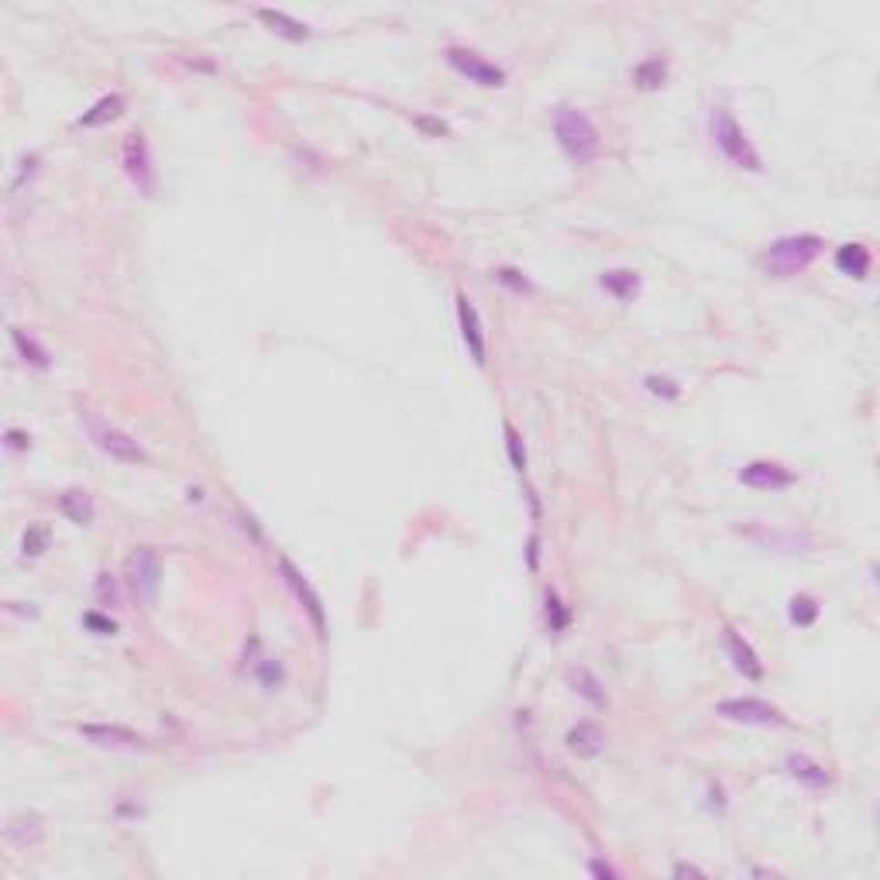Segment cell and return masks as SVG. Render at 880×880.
Segmentation results:
<instances>
[{
    "mask_svg": "<svg viewBox=\"0 0 880 880\" xmlns=\"http://www.w3.org/2000/svg\"><path fill=\"white\" fill-rule=\"evenodd\" d=\"M554 135L557 145L564 148V155L578 162V166H588L599 148H602V138H599V127L592 124L585 110L571 107V104H561L554 110Z\"/></svg>",
    "mask_w": 880,
    "mask_h": 880,
    "instance_id": "1",
    "label": "cell"
},
{
    "mask_svg": "<svg viewBox=\"0 0 880 880\" xmlns=\"http://www.w3.org/2000/svg\"><path fill=\"white\" fill-rule=\"evenodd\" d=\"M822 251H825V241H822L819 234H791V238H777V241L764 251L760 265H764L767 276L791 278V276H798V272H804L808 265L819 258Z\"/></svg>",
    "mask_w": 880,
    "mask_h": 880,
    "instance_id": "2",
    "label": "cell"
},
{
    "mask_svg": "<svg viewBox=\"0 0 880 880\" xmlns=\"http://www.w3.org/2000/svg\"><path fill=\"white\" fill-rule=\"evenodd\" d=\"M709 127H712V141H715V148L726 155L736 169L764 172V158H760V152L754 148V141L746 138V131L740 127V121H736V117H733L726 107L712 110Z\"/></svg>",
    "mask_w": 880,
    "mask_h": 880,
    "instance_id": "3",
    "label": "cell"
},
{
    "mask_svg": "<svg viewBox=\"0 0 880 880\" xmlns=\"http://www.w3.org/2000/svg\"><path fill=\"white\" fill-rule=\"evenodd\" d=\"M124 574H127L131 595L141 605H155L158 585H162V561L155 554V547H135L131 557H127V564H124Z\"/></svg>",
    "mask_w": 880,
    "mask_h": 880,
    "instance_id": "4",
    "label": "cell"
},
{
    "mask_svg": "<svg viewBox=\"0 0 880 880\" xmlns=\"http://www.w3.org/2000/svg\"><path fill=\"white\" fill-rule=\"evenodd\" d=\"M83 423H86V430H90L93 444L104 450V454H110L114 461L141 464L145 458H148L145 448H141L135 437H127V433L117 430V427H110V423H104V420H96L93 413H83Z\"/></svg>",
    "mask_w": 880,
    "mask_h": 880,
    "instance_id": "5",
    "label": "cell"
},
{
    "mask_svg": "<svg viewBox=\"0 0 880 880\" xmlns=\"http://www.w3.org/2000/svg\"><path fill=\"white\" fill-rule=\"evenodd\" d=\"M715 715H723L729 723H743V726H784L788 719L781 715V709H774L764 698H726L715 705Z\"/></svg>",
    "mask_w": 880,
    "mask_h": 880,
    "instance_id": "6",
    "label": "cell"
},
{
    "mask_svg": "<svg viewBox=\"0 0 880 880\" xmlns=\"http://www.w3.org/2000/svg\"><path fill=\"white\" fill-rule=\"evenodd\" d=\"M444 59H448V66L458 73V76H464L468 83H479V86H502L506 83V69H499L495 62H489L485 56H479V52H471V48H448L444 52Z\"/></svg>",
    "mask_w": 880,
    "mask_h": 880,
    "instance_id": "7",
    "label": "cell"
},
{
    "mask_svg": "<svg viewBox=\"0 0 880 880\" xmlns=\"http://www.w3.org/2000/svg\"><path fill=\"white\" fill-rule=\"evenodd\" d=\"M124 172L127 179L138 186L145 197L155 193V172H152V155H148V141L141 131H131L124 138Z\"/></svg>",
    "mask_w": 880,
    "mask_h": 880,
    "instance_id": "8",
    "label": "cell"
},
{
    "mask_svg": "<svg viewBox=\"0 0 880 880\" xmlns=\"http://www.w3.org/2000/svg\"><path fill=\"white\" fill-rule=\"evenodd\" d=\"M278 571H282V578H286V585H289V592H293L299 602L307 605L309 619H313V626H317V636L324 640L327 636V619H324V602H320V595L313 592V585H309L303 574L293 568V561L289 557H278Z\"/></svg>",
    "mask_w": 880,
    "mask_h": 880,
    "instance_id": "9",
    "label": "cell"
},
{
    "mask_svg": "<svg viewBox=\"0 0 880 880\" xmlns=\"http://www.w3.org/2000/svg\"><path fill=\"white\" fill-rule=\"evenodd\" d=\"M458 324H461V338L468 344V355L475 358V365L485 369L489 361V348H485V330H481V317L475 303L468 299L464 293H458Z\"/></svg>",
    "mask_w": 880,
    "mask_h": 880,
    "instance_id": "10",
    "label": "cell"
},
{
    "mask_svg": "<svg viewBox=\"0 0 880 880\" xmlns=\"http://www.w3.org/2000/svg\"><path fill=\"white\" fill-rule=\"evenodd\" d=\"M740 481L750 489H760V492H781V489L794 485V471H788L777 461H750L740 471Z\"/></svg>",
    "mask_w": 880,
    "mask_h": 880,
    "instance_id": "11",
    "label": "cell"
},
{
    "mask_svg": "<svg viewBox=\"0 0 880 880\" xmlns=\"http://www.w3.org/2000/svg\"><path fill=\"white\" fill-rule=\"evenodd\" d=\"M79 736H86L96 746H114V750H138L145 746V736H138L135 729L124 726H104V723H86L79 726Z\"/></svg>",
    "mask_w": 880,
    "mask_h": 880,
    "instance_id": "12",
    "label": "cell"
},
{
    "mask_svg": "<svg viewBox=\"0 0 880 880\" xmlns=\"http://www.w3.org/2000/svg\"><path fill=\"white\" fill-rule=\"evenodd\" d=\"M723 633H726V650H729V657H733V664L740 667V671L750 681H760V678H764V664H760L757 650L750 647V643H746V640H743V636L736 633V630H729V626L723 630Z\"/></svg>",
    "mask_w": 880,
    "mask_h": 880,
    "instance_id": "13",
    "label": "cell"
},
{
    "mask_svg": "<svg viewBox=\"0 0 880 880\" xmlns=\"http://www.w3.org/2000/svg\"><path fill=\"white\" fill-rule=\"evenodd\" d=\"M568 750L574 757H599L605 746V733L595 723H578V726L568 729Z\"/></svg>",
    "mask_w": 880,
    "mask_h": 880,
    "instance_id": "14",
    "label": "cell"
},
{
    "mask_svg": "<svg viewBox=\"0 0 880 880\" xmlns=\"http://www.w3.org/2000/svg\"><path fill=\"white\" fill-rule=\"evenodd\" d=\"M59 512L69 520V523L90 526L93 516H96V506H93L90 492H83V489H66V492L59 495Z\"/></svg>",
    "mask_w": 880,
    "mask_h": 880,
    "instance_id": "15",
    "label": "cell"
},
{
    "mask_svg": "<svg viewBox=\"0 0 880 880\" xmlns=\"http://www.w3.org/2000/svg\"><path fill=\"white\" fill-rule=\"evenodd\" d=\"M258 21H262V25H268V31H276L278 38H286V42H307V38H309L307 25H303V21H296V17H289L286 11L258 7Z\"/></svg>",
    "mask_w": 880,
    "mask_h": 880,
    "instance_id": "16",
    "label": "cell"
},
{
    "mask_svg": "<svg viewBox=\"0 0 880 880\" xmlns=\"http://www.w3.org/2000/svg\"><path fill=\"white\" fill-rule=\"evenodd\" d=\"M121 114H124V96H121V93H107V96H100V100H96L90 110H83V114H79L76 127H100V124L117 121Z\"/></svg>",
    "mask_w": 880,
    "mask_h": 880,
    "instance_id": "17",
    "label": "cell"
},
{
    "mask_svg": "<svg viewBox=\"0 0 880 880\" xmlns=\"http://www.w3.org/2000/svg\"><path fill=\"white\" fill-rule=\"evenodd\" d=\"M835 268L850 278H866L870 276V248L860 241H850L835 251Z\"/></svg>",
    "mask_w": 880,
    "mask_h": 880,
    "instance_id": "18",
    "label": "cell"
},
{
    "mask_svg": "<svg viewBox=\"0 0 880 880\" xmlns=\"http://www.w3.org/2000/svg\"><path fill=\"white\" fill-rule=\"evenodd\" d=\"M788 771H791V777H794V781H802L804 788H812V791L829 788V774H825V767H822V764H815L812 757H804V754H791Z\"/></svg>",
    "mask_w": 880,
    "mask_h": 880,
    "instance_id": "19",
    "label": "cell"
},
{
    "mask_svg": "<svg viewBox=\"0 0 880 880\" xmlns=\"http://www.w3.org/2000/svg\"><path fill=\"white\" fill-rule=\"evenodd\" d=\"M599 286H602L609 296H616V299H622V303H630V299H636V293H640V276L630 272V268H612V272H602Z\"/></svg>",
    "mask_w": 880,
    "mask_h": 880,
    "instance_id": "20",
    "label": "cell"
},
{
    "mask_svg": "<svg viewBox=\"0 0 880 880\" xmlns=\"http://www.w3.org/2000/svg\"><path fill=\"white\" fill-rule=\"evenodd\" d=\"M568 681H571V688L582 698H585V702H592L595 709H605V688H602V681L595 678L592 671L578 667V671H571V674H568Z\"/></svg>",
    "mask_w": 880,
    "mask_h": 880,
    "instance_id": "21",
    "label": "cell"
},
{
    "mask_svg": "<svg viewBox=\"0 0 880 880\" xmlns=\"http://www.w3.org/2000/svg\"><path fill=\"white\" fill-rule=\"evenodd\" d=\"M664 79H667V59H661V56L643 59L633 69V83L640 90H657V86H664Z\"/></svg>",
    "mask_w": 880,
    "mask_h": 880,
    "instance_id": "22",
    "label": "cell"
},
{
    "mask_svg": "<svg viewBox=\"0 0 880 880\" xmlns=\"http://www.w3.org/2000/svg\"><path fill=\"white\" fill-rule=\"evenodd\" d=\"M11 340H15L17 355L25 358L28 365H35V369H48V361H52V358H48V351L35 338H28L21 327H11Z\"/></svg>",
    "mask_w": 880,
    "mask_h": 880,
    "instance_id": "23",
    "label": "cell"
},
{
    "mask_svg": "<svg viewBox=\"0 0 880 880\" xmlns=\"http://www.w3.org/2000/svg\"><path fill=\"white\" fill-rule=\"evenodd\" d=\"M48 543H52V530L46 523H35L25 530L21 547H25V557H42L48 551Z\"/></svg>",
    "mask_w": 880,
    "mask_h": 880,
    "instance_id": "24",
    "label": "cell"
},
{
    "mask_svg": "<svg viewBox=\"0 0 880 880\" xmlns=\"http://www.w3.org/2000/svg\"><path fill=\"white\" fill-rule=\"evenodd\" d=\"M819 619V602L812 595H794L791 599V622L794 626H812Z\"/></svg>",
    "mask_w": 880,
    "mask_h": 880,
    "instance_id": "25",
    "label": "cell"
},
{
    "mask_svg": "<svg viewBox=\"0 0 880 880\" xmlns=\"http://www.w3.org/2000/svg\"><path fill=\"white\" fill-rule=\"evenodd\" d=\"M547 626H551V633H564L571 626V612L554 592H547Z\"/></svg>",
    "mask_w": 880,
    "mask_h": 880,
    "instance_id": "26",
    "label": "cell"
},
{
    "mask_svg": "<svg viewBox=\"0 0 880 880\" xmlns=\"http://www.w3.org/2000/svg\"><path fill=\"white\" fill-rule=\"evenodd\" d=\"M506 450H510L512 468L523 475V471H526V448H523V437H520V430H516L512 423H506Z\"/></svg>",
    "mask_w": 880,
    "mask_h": 880,
    "instance_id": "27",
    "label": "cell"
},
{
    "mask_svg": "<svg viewBox=\"0 0 880 880\" xmlns=\"http://www.w3.org/2000/svg\"><path fill=\"white\" fill-rule=\"evenodd\" d=\"M643 386H647L653 396H661V400H678L681 396V386L674 382V379H667V375H647Z\"/></svg>",
    "mask_w": 880,
    "mask_h": 880,
    "instance_id": "28",
    "label": "cell"
},
{
    "mask_svg": "<svg viewBox=\"0 0 880 880\" xmlns=\"http://www.w3.org/2000/svg\"><path fill=\"white\" fill-rule=\"evenodd\" d=\"M495 278H499L506 289H512V293H533V282H530L520 268H510V265H506V268L495 272Z\"/></svg>",
    "mask_w": 880,
    "mask_h": 880,
    "instance_id": "29",
    "label": "cell"
},
{
    "mask_svg": "<svg viewBox=\"0 0 880 880\" xmlns=\"http://www.w3.org/2000/svg\"><path fill=\"white\" fill-rule=\"evenodd\" d=\"M83 626L93 630L96 636H114L117 633V622L110 616H100V612H83Z\"/></svg>",
    "mask_w": 880,
    "mask_h": 880,
    "instance_id": "30",
    "label": "cell"
},
{
    "mask_svg": "<svg viewBox=\"0 0 880 880\" xmlns=\"http://www.w3.org/2000/svg\"><path fill=\"white\" fill-rule=\"evenodd\" d=\"M255 674H258V681H262L268 692H272V688H278V684L286 681V671H282V664H276V661H262Z\"/></svg>",
    "mask_w": 880,
    "mask_h": 880,
    "instance_id": "31",
    "label": "cell"
},
{
    "mask_svg": "<svg viewBox=\"0 0 880 880\" xmlns=\"http://www.w3.org/2000/svg\"><path fill=\"white\" fill-rule=\"evenodd\" d=\"M7 448H11V450H28L31 437L25 430H7Z\"/></svg>",
    "mask_w": 880,
    "mask_h": 880,
    "instance_id": "32",
    "label": "cell"
},
{
    "mask_svg": "<svg viewBox=\"0 0 880 880\" xmlns=\"http://www.w3.org/2000/svg\"><path fill=\"white\" fill-rule=\"evenodd\" d=\"M417 127H423V131H430V135H437V138H440V135H448V131H450L448 124H444V121H433V117H417Z\"/></svg>",
    "mask_w": 880,
    "mask_h": 880,
    "instance_id": "33",
    "label": "cell"
},
{
    "mask_svg": "<svg viewBox=\"0 0 880 880\" xmlns=\"http://www.w3.org/2000/svg\"><path fill=\"white\" fill-rule=\"evenodd\" d=\"M96 592H100V599H117V588H114V578L110 574H100V582H96Z\"/></svg>",
    "mask_w": 880,
    "mask_h": 880,
    "instance_id": "34",
    "label": "cell"
},
{
    "mask_svg": "<svg viewBox=\"0 0 880 880\" xmlns=\"http://www.w3.org/2000/svg\"><path fill=\"white\" fill-rule=\"evenodd\" d=\"M21 166H25V169H21V176H17L15 189H17V186H21V183H25V179H28V176H35V169H38V155H28V158H25V162H21Z\"/></svg>",
    "mask_w": 880,
    "mask_h": 880,
    "instance_id": "35",
    "label": "cell"
},
{
    "mask_svg": "<svg viewBox=\"0 0 880 880\" xmlns=\"http://www.w3.org/2000/svg\"><path fill=\"white\" fill-rule=\"evenodd\" d=\"M588 870H592L595 877H616V870H612L609 864H602V860H592V864H588Z\"/></svg>",
    "mask_w": 880,
    "mask_h": 880,
    "instance_id": "36",
    "label": "cell"
},
{
    "mask_svg": "<svg viewBox=\"0 0 880 880\" xmlns=\"http://www.w3.org/2000/svg\"><path fill=\"white\" fill-rule=\"evenodd\" d=\"M684 874H692V877H702L705 870H698V866H692V864H678V866H674V877H684Z\"/></svg>",
    "mask_w": 880,
    "mask_h": 880,
    "instance_id": "37",
    "label": "cell"
},
{
    "mask_svg": "<svg viewBox=\"0 0 880 880\" xmlns=\"http://www.w3.org/2000/svg\"><path fill=\"white\" fill-rule=\"evenodd\" d=\"M537 547H541V541L530 537V551H526V554H530V571H537Z\"/></svg>",
    "mask_w": 880,
    "mask_h": 880,
    "instance_id": "38",
    "label": "cell"
}]
</instances>
